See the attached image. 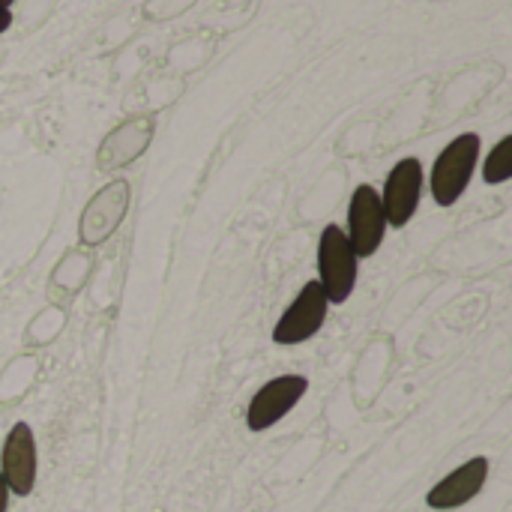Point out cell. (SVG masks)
Listing matches in <instances>:
<instances>
[{
  "instance_id": "obj_1",
  "label": "cell",
  "mask_w": 512,
  "mask_h": 512,
  "mask_svg": "<svg viewBox=\"0 0 512 512\" xmlns=\"http://www.w3.org/2000/svg\"><path fill=\"white\" fill-rule=\"evenodd\" d=\"M477 159H480V135L477 132H465L441 150V156L435 159V168H432V198L441 207H453L465 195V189L474 177Z\"/></svg>"
},
{
  "instance_id": "obj_2",
  "label": "cell",
  "mask_w": 512,
  "mask_h": 512,
  "mask_svg": "<svg viewBox=\"0 0 512 512\" xmlns=\"http://www.w3.org/2000/svg\"><path fill=\"white\" fill-rule=\"evenodd\" d=\"M357 255L351 249L348 234L339 225H327L318 243V285L327 303H345L357 285Z\"/></svg>"
},
{
  "instance_id": "obj_3",
  "label": "cell",
  "mask_w": 512,
  "mask_h": 512,
  "mask_svg": "<svg viewBox=\"0 0 512 512\" xmlns=\"http://www.w3.org/2000/svg\"><path fill=\"white\" fill-rule=\"evenodd\" d=\"M306 390H309V381L303 375H282V378L267 381L246 408V426L252 432H267L270 426H276L282 417H288L297 408Z\"/></svg>"
},
{
  "instance_id": "obj_4",
  "label": "cell",
  "mask_w": 512,
  "mask_h": 512,
  "mask_svg": "<svg viewBox=\"0 0 512 512\" xmlns=\"http://www.w3.org/2000/svg\"><path fill=\"white\" fill-rule=\"evenodd\" d=\"M129 210V183L126 180H114L108 186H102L84 207L81 222H78V237L87 246H99L105 243L117 225L123 222Z\"/></svg>"
},
{
  "instance_id": "obj_5",
  "label": "cell",
  "mask_w": 512,
  "mask_h": 512,
  "mask_svg": "<svg viewBox=\"0 0 512 512\" xmlns=\"http://www.w3.org/2000/svg\"><path fill=\"white\" fill-rule=\"evenodd\" d=\"M381 195V207H384V219L393 228H405L417 207H420V195H423V165L420 159L408 156L402 162H396V168L387 174L384 192Z\"/></svg>"
},
{
  "instance_id": "obj_6",
  "label": "cell",
  "mask_w": 512,
  "mask_h": 512,
  "mask_svg": "<svg viewBox=\"0 0 512 512\" xmlns=\"http://www.w3.org/2000/svg\"><path fill=\"white\" fill-rule=\"evenodd\" d=\"M327 297L315 282H306L303 291L297 294V300L285 309V315L279 318V324L273 327V342L276 345H300L309 342L327 321Z\"/></svg>"
},
{
  "instance_id": "obj_7",
  "label": "cell",
  "mask_w": 512,
  "mask_h": 512,
  "mask_svg": "<svg viewBox=\"0 0 512 512\" xmlns=\"http://www.w3.org/2000/svg\"><path fill=\"white\" fill-rule=\"evenodd\" d=\"M384 231H387V219L378 189H372L369 183L357 186L348 207V240L354 255L357 258L375 255L384 243Z\"/></svg>"
},
{
  "instance_id": "obj_8",
  "label": "cell",
  "mask_w": 512,
  "mask_h": 512,
  "mask_svg": "<svg viewBox=\"0 0 512 512\" xmlns=\"http://www.w3.org/2000/svg\"><path fill=\"white\" fill-rule=\"evenodd\" d=\"M0 477L6 489L18 498H27L36 486V438L27 423H15L3 441Z\"/></svg>"
},
{
  "instance_id": "obj_9",
  "label": "cell",
  "mask_w": 512,
  "mask_h": 512,
  "mask_svg": "<svg viewBox=\"0 0 512 512\" xmlns=\"http://www.w3.org/2000/svg\"><path fill=\"white\" fill-rule=\"evenodd\" d=\"M153 129H156L153 117H132L126 123H120L117 129H111L102 138L99 153H96V165L105 168V171H114V168H123V165L135 162L147 150V144L153 138Z\"/></svg>"
},
{
  "instance_id": "obj_10",
  "label": "cell",
  "mask_w": 512,
  "mask_h": 512,
  "mask_svg": "<svg viewBox=\"0 0 512 512\" xmlns=\"http://www.w3.org/2000/svg\"><path fill=\"white\" fill-rule=\"evenodd\" d=\"M489 480V462L483 456L465 462L462 468H456L453 474H447L438 486H432V492L426 495V504L432 510H456L465 507L468 501H474L483 486Z\"/></svg>"
},
{
  "instance_id": "obj_11",
  "label": "cell",
  "mask_w": 512,
  "mask_h": 512,
  "mask_svg": "<svg viewBox=\"0 0 512 512\" xmlns=\"http://www.w3.org/2000/svg\"><path fill=\"white\" fill-rule=\"evenodd\" d=\"M483 177L489 186H501L512 177V135H504L486 159Z\"/></svg>"
},
{
  "instance_id": "obj_12",
  "label": "cell",
  "mask_w": 512,
  "mask_h": 512,
  "mask_svg": "<svg viewBox=\"0 0 512 512\" xmlns=\"http://www.w3.org/2000/svg\"><path fill=\"white\" fill-rule=\"evenodd\" d=\"M9 24H12V15H9V9H3V6H0V33H3V30H9Z\"/></svg>"
},
{
  "instance_id": "obj_13",
  "label": "cell",
  "mask_w": 512,
  "mask_h": 512,
  "mask_svg": "<svg viewBox=\"0 0 512 512\" xmlns=\"http://www.w3.org/2000/svg\"><path fill=\"white\" fill-rule=\"evenodd\" d=\"M6 498H9V489H6V483L0 477V512H6Z\"/></svg>"
},
{
  "instance_id": "obj_14",
  "label": "cell",
  "mask_w": 512,
  "mask_h": 512,
  "mask_svg": "<svg viewBox=\"0 0 512 512\" xmlns=\"http://www.w3.org/2000/svg\"><path fill=\"white\" fill-rule=\"evenodd\" d=\"M12 3H15V0H0V6H3V9H9Z\"/></svg>"
}]
</instances>
